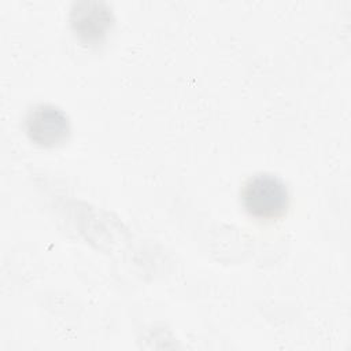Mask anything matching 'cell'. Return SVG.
<instances>
[{
	"instance_id": "1",
	"label": "cell",
	"mask_w": 351,
	"mask_h": 351,
	"mask_svg": "<svg viewBox=\"0 0 351 351\" xmlns=\"http://www.w3.org/2000/svg\"><path fill=\"white\" fill-rule=\"evenodd\" d=\"M241 203L244 210L256 219H277L289 207L288 188L277 176L259 173L244 182Z\"/></svg>"
},
{
	"instance_id": "2",
	"label": "cell",
	"mask_w": 351,
	"mask_h": 351,
	"mask_svg": "<svg viewBox=\"0 0 351 351\" xmlns=\"http://www.w3.org/2000/svg\"><path fill=\"white\" fill-rule=\"evenodd\" d=\"M70 25L82 44L99 45L114 25V15L108 4L103 1L82 0L71 5Z\"/></svg>"
},
{
	"instance_id": "3",
	"label": "cell",
	"mask_w": 351,
	"mask_h": 351,
	"mask_svg": "<svg viewBox=\"0 0 351 351\" xmlns=\"http://www.w3.org/2000/svg\"><path fill=\"white\" fill-rule=\"evenodd\" d=\"M25 130L37 145L52 148L67 141L70 122L60 108L51 104H38L27 112Z\"/></svg>"
}]
</instances>
